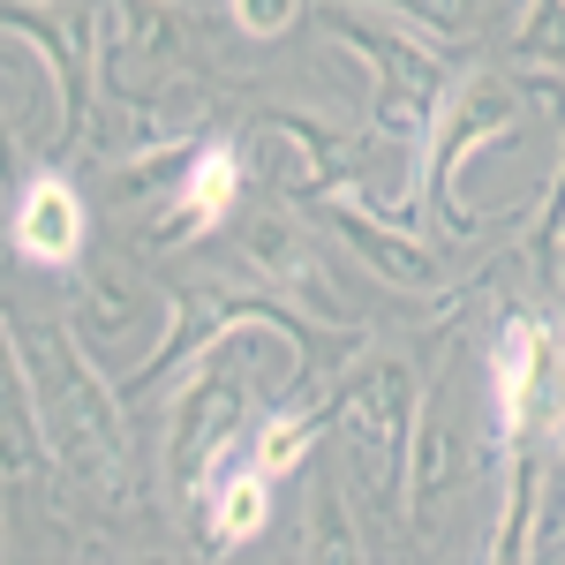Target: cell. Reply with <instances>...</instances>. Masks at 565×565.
I'll return each mask as SVG.
<instances>
[{"label": "cell", "mask_w": 565, "mask_h": 565, "mask_svg": "<svg viewBox=\"0 0 565 565\" xmlns=\"http://www.w3.org/2000/svg\"><path fill=\"white\" fill-rule=\"evenodd\" d=\"M31 385H39V430H45V460H61L84 482V498L121 505L136 490V437H129V392L121 377L76 340L68 317L31 324Z\"/></svg>", "instance_id": "1"}, {"label": "cell", "mask_w": 565, "mask_h": 565, "mask_svg": "<svg viewBox=\"0 0 565 565\" xmlns=\"http://www.w3.org/2000/svg\"><path fill=\"white\" fill-rule=\"evenodd\" d=\"M324 23H332V45L370 76V129L385 143L423 151L437 98L452 84V68H445L452 45H437L430 31H415L407 15H392L377 0H324Z\"/></svg>", "instance_id": "2"}, {"label": "cell", "mask_w": 565, "mask_h": 565, "mask_svg": "<svg viewBox=\"0 0 565 565\" xmlns=\"http://www.w3.org/2000/svg\"><path fill=\"white\" fill-rule=\"evenodd\" d=\"M234 332H242V324H234ZM234 332H226L218 348L181 362L174 399H167V415H159V468H167V490H174L181 521H196L204 490L218 482V468L234 460V445L249 430V377L226 362Z\"/></svg>", "instance_id": "3"}, {"label": "cell", "mask_w": 565, "mask_h": 565, "mask_svg": "<svg viewBox=\"0 0 565 565\" xmlns=\"http://www.w3.org/2000/svg\"><path fill=\"white\" fill-rule=\"evenodd\" d=\"M415 423H423V377L407 354H370L354 362V377L332 385V430L348 452V476L377 513H399L407 490V452H415Z\"/></svg>", "instance_id": "4"}, {"label": "cell", "mask_w": 565, "mask_h": 565, "mask_svg": "<svg viewBox=\"0 0 565 565\" xmlns=\"http://www.w3.org/2000/svg\"><path fill=\"white\" fill-rule=\"evenodd\" d=\"M521 129V76H505V68H452V84L437 98V121L423 136V212L445 218V234H476L482 212L468 204V167H476L482 143H498V136Z\"/></svg>", "instance_id": "5"}, {"label": "cell", "mask_w": 565, "mask_h": 565, "mask_svg": "<svg viewBox=\"0 0 565 565\" xmlns=\"http://www.w3.org/2000/svg\"><path fill=\"white\" fill-rule=\"evenodd\" d=\"M181 53L174 0H90V98H143Z\"/></svg>", "instance_id": "6"}, {"label": "cell", "mask_w": 565, "mask_h": 565, "mask_svg": "<svg viewBox=\"0 0 565 565\" xmlns=\"http://www.w3.org/2000/svg\"><path fill=\"white\" fill-rule=\"evenodd\" d=\"M242 196H249V159H242V143H226V136H196V143L181 151L167 196H159L151 242H159V249L212 242V234H226V226L242 218Z\"/></svg>", "instance_id": "7"}, {"label": "cell", "mask_w": 565, "mask_h": 565, "mask_svg": "<svg viewBox=\"0 0 565 565\" xmlns=\"http://www.w3.org/2000/svg\"><path fill=\"white\" fill-rule=\"evenodd\" d=\"M68 324H76V340H84L114 377H129L136 362H143V340H159L167 332V287H143L129 279L121 264H90L84 271V295L68 309Z\"/></svg>", "instance_id": "8"}, {"label": "cell", "mask_w": 565, "mask_h": 565, "mask_svg": "<svg viewBox=\"0 0 565 565\" xmlns=\"http://www.w3.org/2000/svg\"><path fill=\"white\" fill-rule=\"evenodd\" d=\"M257 151L271 159V181L287 189V196H324V189H340V181H354V189H370V143L348 129H332V121H309V114H295V106H271L257 121Z\"/></svg>", "instance_id": "9"}, {"label": "cell", "mask_w": 565, "mask_h": 565, "mask_svg": "<svg viewBox=\"0 0 565 565\" xmlns=\"http://www.w3.org/2000/svg\"><path fill=\"white\" fill-rule=\"evenodd\" d=\"M317 212H324V226H332V234H340V242H348L377 279L407 287V295H437V287H445V279H437V249L399 212H377V196H370V189L340 181V189H324V196H317Z\"/></svg>", "instance_id": "10"}, {"label": "cell", "mask_w": 565, "mask_h": 565, "mask_svg": "<svg viewBox=\"0 0 565 565\" xmlns=\"http://www.w3.org/2000/svg\"><path fill=\"white\" fill-rule=\"evenodd\" d=\"M8 249L31 271H76L90 249V204L61 167H31L8 196Z\"/></svg>", "instance_id": "11"}, {"label": "cell", "mask_w": 565, "mask_h": 565, "mask_svg": "<svg viewBox=\"0 0 565 565\" xmlns=\"http://www.w3.org/2000/svg\"><path fill=\"white\" fill-rule=\"evenodd\" d=\"M242 234V271L257 279L264 295H279L287 309H302V317H324V324H348L340 302H332V279H324V257H317V242H309L302 218L287 212H257V218H234Z\"/></svg>", "instance_id": "12"}, {"label": "cell", "mask_w": 565, "mask_h": 565, "mask_svg": "<svg viewBox=\"0 0 565 565\" xmlns=\"http://www.w3.org/2000/svg\"><path fill=\"white\" fill-rule=\"evenodd\" d=\"M45 430H39V385H31V348L23 324L0 302V476H39Z\"/></svg>", "instance_id": "13"}, {"label": "cell", "mask_w": 565, "mask_h": 565, "mask_svg": "<svg viewBox=\"0 0 565 565\" xmlns=\"http://www.w3.org/2000/svg\"><path fill=\"white\" fill-rule=\"evenodd\" d=\"M271 498H279V482L264 476L257 460H226L218 482L204 490V505H196L204 551H242V543H257L264 527H271Z\"/></svg>", "instance_id": "14"}, {"label": "cell", "mask_w": 565, "mask_h": 565, "mask_svg": "<svg viewBox=\"0 0 565 565\" xmlns=\"http://www.w3.org/2000/svg\"><path fill=\"white\" fill-rule=\"evenodd\" d=\"M460 476H468V437H460L430 407V399H423L415 452H407V490H399V521H407V527H430L437 498H452V490H460Z\"/></svg>", "instance_id": "15"}, {"label": "cell", "mask_w": 565, "mask_h": 565, "mask_svg": "<svg viewBox=\"0 0 565 565\" xmlns=\"http://www.w3.org/2000/svg\"><path fill=\"white\" fill-rule=\"evenodd\" d=\"M324 430H332V399H287V392H279V399L264 407V423L249 430V460H257L271 482H287L317 460Z\"/></svg>", "instance_id": "16"}, {"label": "cell", "mask_w": 565, "mask_h": 565, "mask_svg": "<svg viewBox=\"0 0 565 565\" xmlns=\"http://www.w3.org/2000/svg\"><path fill=\"white\" fill-rule=\"evenodd\" d=\"M505 31L521 84H565V0H513Z\"/></svg>", "instance_id": "17"}, {"label": "cell", "mask_w": 565, "mask_h": 565, "mask_svg": "<svg viewBox=\"0 0 565 565\" xmlns=\"http://www.w3.org/2000/svg\"><path fill=\"white\" fill-rule=\"evenodd\" d=\"M302 558H332V565H354L370 558V535L354 521V490L340 476H324L309 490V527H302Z\"/></svg>", "instance_id": "18"}, {"label": "cell", "mask_w": 565, "mask_h": 565, "mask_svg": "<svg viewBox=\"0 0 565 565\" xmlns=\"http://www.w3.org/2000/svg\"><path fill=\"white\" fill-rule=\"evenodd\" d=\"M392 15H407L415 31H430L437 45H468L482 31V0H377Z\"/></svg>", "instance_id": "19"}, {"label": "cell", "mask_w": 565, "mask_h": 565, "mask_svg": "<svg viewBox=\"0 0 565 565\" xmlns=\"http://www.w3.org/2000/svg\"><path fill=\"white\" fill-rule=\"evenodd\" d=\"M302 15H309V0H226V23L257 45H279Z\"/></svg>", "instance_id": "20"}, {"label": "cell", "mask_w": 565, "mask_h": 565, "mask_svg": "<svg viewBox=\"0 0 565 565\" xmlns=\"http://www.w3.org/2000/svg\"><path fill=\"white\" fill-rule=\"evenodd\" d=\"M8 490H15V476H0V558H8Z\"/></svg>", "instance_id": "21"}, {"label": "cell", "mask_w": 565, "mask_h": 565, "mask_svg": "<svg viewBox=\"0 0 565 565\" xmlns=\"http://www.w3.org/2000/svg\"><path fill=\"white\" fill-rule=\"evenodd\" d=\"M0 167H15V136H8V106H0Z\"/></svg>", "instance_id": "22"}, {"label": "cell", "mask_w": 565, "mask_h": 565, "mask_svg": "<svg viewBox=\"0 0 565 565\" xmlns=\"http://www.w3.org/2000/svg\"><path fill=\"white\" fill-rule=\"evenodd\" d=\"M8 196H15V167H0V218H8Z\"/></svg>", "instance_id": "23"}]
</instances>
